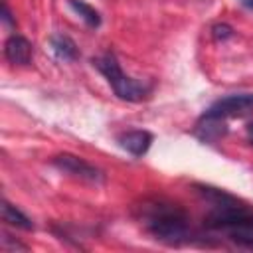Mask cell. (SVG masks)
<instances>
[{
    "mask_svg": "<svg viewBox=\"0 0 253 253\" xmlns=\"http://www.w3.org/2000/svg\"><path fill=\"white\" fill-rule=\"evenodd\" d=\"M119 144L132 156H142L152 144V134L148 130H128L119 136Z\"/></svg>",
    "mask_w": 253,
    "mask_h": 253,
    "instance_id": "cell-6",
    "label": "cell"
},
{
    "mask_svg": "<svg viewBox=\"0 0 253 253\" xmlns=\"http://www.w3.org/2000/svg\"><path fill=\"white\" fill-rule=\"evenodd\" d=\"M4 55L14 65H28L32 61V43L24 36H10L4 43Z\"/></svg>",
    "mask_w": 253,
    "mask_h": 253,
    "instance_id": "cell-5",
    "label": "cell"
},
{
    "mask_svg": "<svg viewBox=\"0 0 253 253\" xmlns=\"http://www.w3.org/2000/svg\"><path fill=\"white\" fill-rule=\"evenodd\" d=\"M2 20H4L6 24H10V26L16 24L14 18H12V14H10V10H8V4H6V2H2Z\"/></svg>",
    "mask_w": 253,
    "mask_h": 253,
    "instance_id": "cell-12",
    "label": "cell"
},
{
    "mask_svg": "<svg viewBox=\"0 0 253 253\" xmlns=\"http://www.w3.org/2000/svg\"><path fill=\"white\" fill-rule=\"evenodd\" d=\"M253 109V95L251 93H239V95H227L223 99H217L204 115L215 117V119H227V117H239Z\"/></svg>",
    "mask_w": 253,
    "mask_h": 253,
    "instance_id": "cell-4",
    "label": "cell"
},
{
    "mask_svg": "<svg viewBox=\"0 0 253 253\" xmlns=\"http://www.w3.org/2000/svg\"><path fill=\"white\" fill-rule=\"evenodd\" d=\"M196 134H198L202 140H217L219 136L225 134L223 119H215V117H208V115H204L202 121L198 123Z\"/></svg>",
    "mask_w": 253,
    "mask_h": 253,
    "instance_id": "cell-7",
    "label": "cell"
},
{
    "mask_svg": "<svg viewBox=\"0 0 253 253\" xmlns=\"http://www.w3.org/2000/svg\"><path fill=\"white\" fill-rule=\"evenodd\" d=\"M69 2V6L91 26V28H97L99 24H101V16H99V12L93 8V6H89L87 2H83V0H67Z\"/></svg>",
    "mask_w": 253,
    "mask_h": 253,
    "instance_id": "cell-10",
    "label": "cell"
},
{
    "mask_svg": "<svg viewBox=\"0 0 253 253\" xmlns=\"http://www.w3.org/2000/svg\"><path fill=\"white\" fill-rule=\"evenodd\" d=\"M93 65L105 75V79L109 81V85L113 87L115 95L123 101H130V103H138L142 99H146L150 95V83L144 81H136L128 75L123 73L117 57L113 53H103L99 57L93 59Z\"/></svg>",
    "mask_w": 253,
    "mask_h": 253,
    "instance_id": "cell-2",
    "label": "cell"
},
{
    "mask_svg": "<svg viewBox=\"0 0 253 253\" xmlns=\"http://www.w3.org/2000/svg\"><path fill=\"white\" fill-rule=\"evenodd\" d=\"M8 241H10V237H8V235H4V247L8 245ZM12 247H14V249H22V251H26V249H28L26 245H22V243H18V241H16V243H12Z\"/></svg>",
    "mask_w": 253,
    "mask_h": 253,
    "instance_id": "cell-13",
    "label": "cell"
},
{
    "mask_svg": "<svg viewBox=\"0 0 253 253\" xmlns=\"http://www.w3.org/2000/svg\"><path fill=\"white\" fill-rule=\"evenodd\" d=\"M2 219L8 223V225H14V227H20V229H34V223L28 215H24L16 206H12L10 202H2Z\"/></svg>",
    "mask_w": 253,
    "mask_h": 253,
    "instance_id": "cell-9",
    "label": "cell"
},
{
    "mask_svg": "<svg viewBox=\"0 0 253 253\" xmlns=\"http://www.w3.org/2000/svg\"><path fill=\"white\" fill-rule=\"evenodd\" d=\"M211 34H213V38H215L217 42H225V40H229V38L233 36V28L227 26V24H215V26L211 28Z\"/></svg>",
    "mask_w": 253,
    "mask_h": 253,
    "instance_id": "cell-11",
    "label": "cell"
},
{
    "mask_svg": "<svg viewBox=\"0 0 253 253\" xmlns=\"http://www.w3.org/2000/svg\"><path fill=\"white\" fill-rule=\"evenodd\" d=\"M247 138H249V142L253 144V123L247 125Z\"/></svg>",
    "mask_w": 253,
    "mask_h": 253,
    "instance_id": "cell-14",
    "label": "cell"
},
{
    "mask_svg": "<svg viewBox=\"0 0 253 253\" xmlns=\"http://www.w3.org/2000/svg\"><path fill=\"white\" fill-rule=\"evenodd\" d=\"M142 219L146 229L158 239L168 245H178L188 239L190 235V219L188 213L168 202H154L144 206Z\"/></svg>",
    "mask_w": 253,
    "mask_h": 253,
    "instance_id": "cell-1",
    "label": "cell"
},
{
    "mask_svg": "<svg viewBox=\"0 0 253 253\" xmlns=\"http://www.w3.org/2000/svg\"><path fill=\"white\" fill-rule=\"evenodd\" d=\"M53 166L73 178H79V180H85V182H91V184H99L103 182V174L99 168H95L93 164L85 162L83 158L79 156H73V154H59L53 158Z\"/></svg>",
    "mask_w": 253,
    "mask_h": 253,
    "instance_id": "cell-3",
    "label": "cell"
},
{
    "mask_svg": "<svg viewBox=\"0 0 253 253\" xmlns=\"http://www.w3.org/2000/svg\"><path fill=\"white\" fill-rule=\"evenodd\" d=\"M49 43H51L53 53H55L59 59H63V61H73V59L77 57V45H75V42H73L71 38H67V36H63V34H55V36H51Z\"/></svg>",
    "mask_w": 253,
    "mask_h": 253,
    "instance_id": "cell-8",
    "label": "cell"
},
{
    "mask_svg": "<svg viewBox=\"0 0 253 253\" xmlns=\"http://www.w3.org/2000/svg\"><path fill=\"white\" fill-rule=\"evenodd\" d=\"M239 2H241V4L245 6V8H249V10H253V0H239Z\"/></svg>",
    "mask_w": 253,
    "mask_h": 253,
    "instance_id": "cell-15",
    "label": "cell"
}]
</instances>
